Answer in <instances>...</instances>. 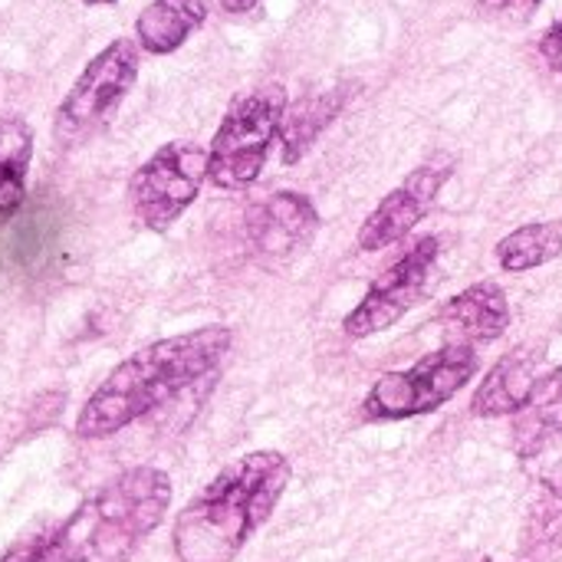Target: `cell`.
Returning <instances> with one entry per match:
<instances>
[{
  "label": "cell",
  "mask_w": 562,
  "mask_h": 562,
  "mask_svg": "<svg viewBox=\"0 0 562 562\" xmlns=\"http://www.w3.org/2000/svg\"><path fill=\"white\" fill-rule=\"evenodd\" d=\"M86 7H112L115 0H82Z\"/></svg>",
  "instance_id": "44dd1931"
},
{
  "label": "cell",
  "mask_w": 562,
  "mask_h": 562,
  "mask_svg": "<svg viewBox=\"0 0 562 562\" xmlns=\"http://www.w3.org/2000/svg\"><path fill=\"white\" fill-rule=\"evenodd\" d=\"M524 562H533V560H524Z\"/></svg>",
  "instance_id": "7402d4cb"
},
{
  "label": "cell",
  "mask_w": 562,
  "mask_h": 562,
  "mask_svg": "<svg viewBox=\"0 0 562 562\" xmlns=\"http://www.w3.org/2000/svg\"><path fill=\"white\" fill-rule=\"evenodd\" d=\"M171 477L161 468H128L92 491L66 520L13 543L0 562H128L161 527Z\"/></svg>",
  "instance_id": "6da1fadb"
},
{
  "label": "cell",
  "mask_w": 562,
  "mask_h": 562,
  "mask_svg": "<svg viewBox=\"0 0 562 562\" xmlns=\"http://www.w3.org/2000/svg\"><path fill=\"white\" fill-rule=\"evenodd\" d=\"M231 349L234 329L221 323L142 346L92 389L76 415V438L102 441L148 418L198 382L211 379Z\"/></svg>",
  "instance_id": "7a4b0ae2"
},
{
  "label": "cell",
  "mask_w": 562,
  "mask_h": 562,
  "mask_svg": "<svg viewBox=\"0 0 562 562\" xmlns=\"http://www.w3.org/2000/svg\"><path fill=\"white\" fill-rule=\"evenodd\" d=\"M207 0H151L135 16V43L142 53L171 56L207 20Z\"/></svg>",
  "instance_id": "5bb4252c"
},
{
  "label": "cell",
  "mask_w": 562,
  "mask_h": 562,
  "mask_svg": "<svg viewBox=\"0 0 562 562\" xmlns=\"http://www.w3.org/2000/svg\"><path fill=\"white\" fill-rule=\"evenodd\" d=\"M257 3H260V0H221V10H224V13L240 16V13H250Z\"/></svg>",
  "instance_id": "ffe728a7"
},
{
  "label": "cell",
  "mask_w": 562,
  "mask_h": 562,
  "mask_svg": "<svg viewBox=\"0 0 562 562\" xmlns=\"http://www.w3.org/2000/svg\"><path fill=\"white\" fill-rule=\"evenodd\" d=\"M562 438V366L543 372L530 392L527 408L514 418V451L520 458H537L543 448Z\"/></svg>",
  "instance_id": "9a60e30c"
},
{
  "label": "cell",
  "mask_w": 562,
  "mask_h": 562,
  "mask_svg": "<svg viewBox=\"0 0 562 562\" xmlns=\"http://www.w3.org/2000/svg\"><path fill=\"white\" fill-rule=\"evenodd\" d=\"M349 99H352V86L339 82L333 89L310 92V95L296 99L293 105H286L283 125H280V158H283V165H296L319 142V135L336 122V115L346 109Z\"/></svg>",
  "instance_id": "4fadbf2b"
},
{
  "label": "cell",
  "mask_w": 562,
  "mask_h": 562,
  "mask_svg": "<svg viewBox=\"0 0 562 562\" xmlns=\"http://www.w3.org/2000/svg\"><path fill=\"white\" fill-rule=\"evenodd\" d=\"M514 323L510 296L497 280H477L445 300L435 313V326L445 333V342L491 346L507 336Z\"/></svg>",
  "instance_id": "30bf717a"
},
{
  "label": "cell",
  "mask_w": 562,
  "mask_h": 562,
  "mask_svg": "<svg viewBox=\"0 0 562 562\" xmlns=\"http://www.w3.org/2000/svg\"><path fill=\"white\" fill-rule=\"evenodd\" d=\"M138 66H142V49L135 36H115L112 43H105L102 53H95L82 66V72L63 95L53 119L56 142L63 148H72L89 135H95L115 115L122 99L132 92L138 79Z\"/></svg>",
  "instance_id": "8992f818"
},
{
  "label": "cell",
  "mask_w": 562,
  "mask_h": 562,
  "mask_svg": "<svg viewBox=\"0 0 562 562\" xmlns=\"http://www.w3.org/2000/svg\"><path fill=\"white\" fill-rule=\"evenodd\" d=\"M293 468L280 451H250L221 468L175 517L178 562H234L273 517Z\"/></svg>",
  "instance_id": "3957f363"
},
{
  "label": "cell",
  "mask_w": 562,
  "mask_h": 562,
  "mask_svg": "<svg viewBox=\"0 0 562 562\" xmlns=\"http://www.w3.org/2000/svg\"><path fill=\"white\" fill-rule=\"evenodd\" d=\"M454 168H458V161L448 151H438L428 161H422L418 168H412L362 221V227L356 234V247L362 254H379V250H389V247L402 244L405 237H412L415 227L435 211Z\"/></svg>",
  "instance_id": "9c48e42d"
},
{
  "label": "cell",
  "mask_w": 562,
  "mask_h": 562,
  "mask_svg": "<svg viewBox=\"0 0 562 562\" xmlns=\"http://www.w3.org/2000/svg\"><path fill=\"white\" fill-rule=\"evenodd\" d=\"M537 49H540V59H543L557 76H562V16L560 20H553V23L543 30Z\"/></svg>",
  "instance_id": "d6986e66"
},
{
  "label": "cell",
  "mask_w": 562,
  "mask_h": 562,
  "mask_svg": "<svg viewBox=\"0 0 562 562\" xmlns=\"http://www.w3.org/2000/svg\"><path fill=\"white\" fill-rule=\"evenodd\" d=\"M441 254V240L435 234H425L405 247L366 290V296L349 310L342 319V336L352 342H366L395 323H402L431 286V273Z\"/></svg>",
  "instance_id": "ba28073f"
},
{
  "label": "cell",
  "mask_w": 562,
  "mask_h": 562,
  "mask_svg": "<svg viewBox=\"0 0 562 562\" xmlns=\"http://www.w3.org/2000/svg\"><path fill=\"white\" fill-rule=\"evenodd\" d=\"M543 359H547V346L540 342H520L517 349H510L507 356H501L487 375L481 379V385L471 395V415L474 418H517L527 402L530 392L537 385V379L543 375Z\"/></svg>",
  "instance_id": "7c38bea8"
},
{
  "label": "cell",
  "mask_w": 562,
  "mask_h": 562,
  "mask_svg": "<svg viewBox=\"0 0 562 562\" xmlns=\"http://www.w3.org/2000/svg\"><path fill=\"white\" fill-rule=\"evenodd\" d=\"M543 0H477V13L494 23H527Z\"/></svg>",
  "instance_id": "ac0fdd59"
},
{
  "label": "cell",
  "mask_w": 562,
  "mask_h": 562,
  "mask_svg": "<svg viewBox=\"0 0 562 562\" xmlns=\"http://www.w3.org/2000/svg\"><path fill=\"white\" fill-rule=\"evenodd\" d=\"M497 267L507 273H527L537 267H547L562 257V217L557 221H533L517 231H510L494 247Z\"/></svg>",
  "instance_id": "e0dca14e"
},
{
  "label": "cell",
  "mask_w": 562,
  "mask_h": 562,
  "mask_svg": "<svg viewBox=\"0 0 562 562\" xmlns=\"http://www.w3.org/2000/svg\"><path fill=\"white\" fill-rule=\"evenodd\" d=\"M204 181H207V148L188 138H175L155 148V155H148L132 171L125 198L135 221L145 231L165 234L198 201Z\"/></svg>",
  "instance_id": "52a82bcc"
},
{
  "label": "cell",
  "mask_w": 562,
  "mask_h": 562,
  "mask_svg": "<svg viewBox=\"0 0 562 562\" xmlns=\"http://www.w3.org/2000/svg\"><path fill=\"white\" fill-rule=\"evenodd\" d=\"M30 158L33 128L20 115H0V227H7L26 201Z\"/></svg>",
  "instance_id": "2e32d148"
},
{
  "label": "cell",
  "mask_w": 562,
  "mask_h": 562,
  "mask_svg": "<svg viewBox=\"0 0 562 562\" xmlns=\"http://www.w3.org/2000/svg\"><path fill=\"white\" fill-rule=\"evenodd\" d=\"M319 231L316 204L300 191H273L247 214V237L267 260L293 257Z\"/></svg>",
  "instance_id": "8fae6325"
},
{
  "label": "cell",
  "mask_w": 562,
  "mask_h": 562,
  "mask_svg": "<svg viewBox=\"0 0 562 562\" xmlns=\"http://www.w3.org/2000/svg\"><path fill=\"white\" fill-rule=\"evenodd\" d=\"M481 369L477 346L445 342L435 352L422 356L408 369H392L372 382L359 405V418L369 425L408 422L445 408L458 392L471 385Z\"/></svg>",
  "instance_id": "277c9868"
},
{
  "label": "cell",
  "mask_w": 562,
  "mask_h": 562,
  "mask_svg": "<svg viewBox=\"0 0 562 562\" xmlns=\"http://www.w3.org/2000/svg\"><path fill=\"white\" fill-rule=\"evenodd\" d=\"M290 99L280 82H267L234 99L207 145V181L221 191L250 188L267 168Z\"/></svg>",
  "instance_id": "5b68a950"
}]
</instances>
